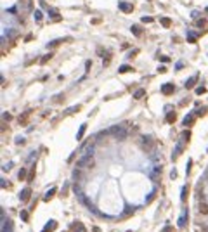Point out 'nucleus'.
Instances as JSON below:
<instances>
[{
    "mask_svg": "<svg viewBox=\"0 0 208 232\" xmlns=\"http://www.w3.org/2000/svg\"><path fill=\"white\" fill-rule=\"evenodd\" d=\"M193 123H194V116H185L184 118V125L185 126H191Z\"/></svg>",
    "mask_w": 208,
    "mask_h": 232,
    "instance_id": "dca6fc26",
    "label": "nucleus"
},
{
    "mask_svg": "<svg viewBox=\"0 0 208 232\" xmlns=\"http://www.w3.org/2000/svg\"><path fill=\"white\" fill-rule=\"evenodd\" d=\"M120 9L123 12H132L134 11V5L132 4H127V2H120Z\"/></svg>",
    "mask_w": 208,
    "mask_h": 232,
    "instance_id": "423d86ee",
    "label": "nucleus"
},
{
    "mask_svg": "<svg viewBox=\"0 0 208 232\" xmlns=\"http://www.w3.org/2000/svg\"><path fill=\"white\" fill-rule=\"evenodd\" d=\"M144 94H146V90H144V89H139V90H135L134 97H135V99H142V97H144Z\"/></svg>",
    "mask_w": 208,
    "mask_h": 232,
    "instance_id": "6ab92c4d",
    "label": "nucleus"
},
{
    "mask_svg": "<svg viewBox=\"0 0 208 232\" xmlns=\"http://www.w3.org/2000/svg\"><path fill=\"white\" fill-rule=\"evenodd\" d=\"M30 198H31V189H30V187L23 189V191H21V194H19V199L23 201V203H26V201H28Z\"/></svg>",
    "mask_w": 208,
    "mask_h": 232,
    "instance_id": "39448f33",
    "label": "nucleus"
},
{
    "mask_svg": "<svg viewBox=\"0 0 208 232\" xmlns=\"http://www.w3.org/2000/svg\"><path fill=\"white\" fill-rule=\"evenodd\" d=\"M203 114H206V108H201V109L198 111V116H203Z\"/></svg>",
    "mask_w": 208,
    "mask_h": 232,
    "instance_id": "72a5a7b5",
    "label": "nucleus"
},
{
    "mask_svg": "<svg viewBox=\"0 0 208 232\" xmlns=\"http://www.w3.org/2000/svg\"><path fill=\"white\" fill-rule=\"evenodd\" d=\"M160 23H161L165 28H170V26H172V19H170V17H161Z\"/></svg>",
    "mask_w": 208,
    "mask_h": 232,
    "instance_id": "9b49d317",
    "label": "nucleus"
},
{
    "mask_svg": "<svg viewBox=\"0 0 208 232\" xmlns=\"http://www.w3.org/2000/svg\"><path fill=\"white\" fill-rule=\"evenodd\" d=\"M73 229H75V232H85V230H83V225H81V223H75Z\"/></svg>",
    "mask_w": 208,
    "mask_h": 232,
    "instance_id": "5701e85b",
    "label": "nucleus"
},
{
    "mask_svg": "<svg viewBox=\"0 0 208 232\" xmlns=\"http://www.w3.org/2000/svg\"><path fill=\"white\" fill-rule=\"evenodd\" d=\"M205 92H206L205 87H198V89H196V94H198V95H201V94H205Z\"/></svg>",
    "mask_w": 208,
    "mask_h": 232,
    "instance_id": "bb28decb",
    "label": "nucleus"
},
{
    "mask_svg": "<svg viewBox=\"0 0 208 232\" xmlns=\"http://www.w3.org/2000/svg\"><path fill=\"white\" fill-rule=\"evenodd\" d=\"M73 177H75L76 180H78V178H81V168H78V166H76V170L73 172Z\"/></svg>",
    "mask_w": 208,
    "mask_h": 232,
    "instance_id": "412c9836",
    "label": "nucleus"
},
{
    "mask_svg": "<svg viewBox=\"0 0 208 232\" xmlns=\"http://www.w3.org/2000/svg\"><path fill=\"white\" fill-rule=\"evenodd\" d=\"M177 120V114L175 111H170V113H166V123H174Z\"/></svg>",
    "mask_w": 208,
    "mask_h": 232,
    "instance_id": "6e6552de",
    "label": "nucleus"
},
{
    "mask_svg": "<svg viewBox=\"0 0 208 232\" xmlns=\"http://www.w3.org/2000/svg\"><path fill=\"white\" fill-rule=\"evenodd\" d=\"M33 178H35V168H33V170L30 172V175H28V180H30V182H31Z\"/></svg>",
    "mask_w": 208,
    "mask_h": 232,
    "instance_id": "473e14b6",
    "label": "nucleus"
},
{
    "mask_svg": "<svg viewBox=\"0 0 208 232\" xmlns=\"http://www.w3.org/2000/svg\"><path fill=\"white\" fill-rule=\"evenodd\" d=\"M30 114H31V111H26L25 114H21V116H19V123H21V125H26V123H28V116H30Z\"/></svg>",
    "mask_w": 208,
    "mask_h": 232,
    "instance_id": "0eeeda50",
    "label": "nucleus"
},
{
    "mask_svg": "<svg viewBox=\"0 0 208 232\" xmlns=\"http://www.w3.org/2000/svg\"><path fill=\"white\" fill-rule=\"evenodd\" d=\"M76 166H78V168H85V166L92 168V166H94V156H92V154H85L83 158H80V159L76 161Z\"/></svg>",
    "mask_w": 208,
    "mask_h": 232,
    "instance_id": "7ed1b4c3",
    "label": "nucleus"
},
{
    "mask_svg": "<svg viewBox=\"0 0 208 232\" xmlns=\"http://www.w3.org/2000/svg\"><path fill=\"white\" fill-rule=\"evenodd\" d=\"M175 92V85L174 83H165V85L161 87V94H165V95H172Z\"/></svg>",
    "mask_w": 208,
    "mask_h": 232,
    "instance_id": "20e7f679",
    "label": "nucleus"
},
{
    "mask_svg": "<svg viewBox=\"0 0 208 232\" xmlns=\"http://www.w3.org/2000/svg\"><path fill=\"white\" fill-rule=\"evenodd\" d=\"M94 232H99V229H97V227H94Z\"/></svg>",
    "mask_w": 208,
    "mask_h": 232,
    "instance_id": "c9c22d12",
    "label": "nucleus"
},
{
    "mask_svg": "<svg viewBox=\"0 0 208 232\" xmlns=\"http://www.w3.org/2000/svg\"><path fill=\"white\" fill-rule=\"evenodd\" d=\"M205 24H206V21H205V19H199L198 23H196V26H198V28H203Z\"/></svg>",
    "mask_w": 208,
    "mask_h": 232,
    "instance_id": "c85d7f7f",
    "label": "nucleus"
},
{
    "mask_svg": "<svg viewBox=\"0 0 208 232\" xmlns=\"http://www.w3.org/2000/svg\"><path fill=\"white\" fill-rule=\"evenodd\" d=\"M56 227H57V222H56V220H52V222H49V223L45 225L44 232H52V229H56Z\"/></svg>",
    "mask_w": 208,
    "mask_h": 232,
    "instance_id": "1a4fd4ad",
    "label": "nucleus"
},
{
    "mask_svg": "<svg viewBox=\"0 0 208 232\" xmlns=\"http://www.w3.org/2000/svg\"><path fill=\"white\" fill-rule=\"evenodd\" d=\"M35 19H36V21H42V14H40V12H38V11H36V12H35Z\"/></svg>",
    "mask_w": 208,
    "mask_h": 232,
    "instance_id": "f704fd0d",
    "label": "nucleus"
},
{
    "mask_svg": "<svg viewBox=\"0 0 208 232\" xmlns=\"http://www.w3.org/2000/svg\"><path fill=\"white\" fill-rule=\"evenodd\" d=\"M185 217H187V212H185V213H184V215H182V218H180V220H179V225H180V227H182V225H184V223H185Z\"/></svg>",
    "mask_w": 208,
    "mask_h": 232,
    "instance_id": "cd10ccee",
    "label": "nucleus"
},
{
    "mask_svg": "<svg viewBox=\"0 0 208 232\" xmlns=\"http://www.w3.org/2000/svg\"><path fill=\"white\" fill-rule=\"evenodd\" d=\"M151 21H153V17H149V16H144L142 17V23H151Z\"/></svg>",
    "mask_w": 208,
    "mask_h": 232,
    "instance_id": "2f4dec72",
    "label": "nucleus"
},
{
    "mask_svg": "<svg viewBox=\"0 0 208 232\" xmlns=\"http://www.w3.org/2000/svg\"><path fill=\"white\" fill-rule=\"evenodd\" d=\"M199 213H201V215H208V204H206L205 201L199 203Z\"/></svg>",
    "mask_w": 208,
    "mask_h": 232,
    "instance_id": "9d476101",
    "label": "nucleus"
},
{
    "mask_svg": "<svg viewBox=\"0 0 208 232\" xmlns=\"http://www.w3.org/2000/svg\"><path fill=\"white\" fill-rule=\"evenodd\" d=\"M130 30H132V33H134L135 36H140V35H142V28H139V26H132Z\"/></svg>",
    "mask_w": 208,
    "mask_h": 232,
    "instance_id": "a211bd4d",
    "label": "nucleus"
},
{
    "mask_svg": "<svg viewBox=\"0 0 208 232\" xmlns=\"http://www.w3.org/2000/svg\"><path fill=\"white\" fill-rule=\"evenodd\" d=\"M17 178H19V180H28V177H26V170H25V168H21V170H19Z\"/></svg>",
    "mask_w": 208,
    "mask_h": 232,
    "instance_id": "4468645a",
    "label": "nucleus"
},
{
    "mask_svg": "<svg viewBox=\"0 0 208 232\" xmlns=\"http://www.w3.org/2000/svg\"><path fill=\"white\" fill-rule=\"evenodd\" d=\"M187 42H191V44H194V42H196V36H194V35H187Z\"/></svg>",
    "mask_w": 208,
    "mask_h": 232,
    "instance_id": "c756f323",
    "label": "nucleus"
},
{
    "mask_svg": "<svg viewBox=\"0 0 208 232\" xmlns=\"http://www.w3.org/2000/svg\"><path fill=\"white\" fill-rule=\"evenodd\" d=\"M64 40H68V38H59V40H56V42H52V44H49L47 47H49V49H54V47H57L59 44H62V42H64Z\"/></svg>",
    "mask_w": 208,
    "mask_h": 232,
    "instance_id": "2eb2a0df",
    "label": "nucleus"
},
{
    "mask_svg": "<svg viewBox=\"0 0 208 232\" xmlns=\"http://www.w3.org/2000/svg\"><path fill=\"white\" fill-rule=\"evenodd\" d=\"M194 85H196V76H194V78H191V80H187V81H185V89H193Z\"/></svg>",
    "mask_w": 208,
    "mask_h": 232,
    "instance_id": "f3484780",
    "label": "nucleus"
},
{
    "mask_svg": "<svg viewBox=\"0 0 208 232\" xmlns=\"http://www.w3.org/2000/svg\"><path fill=\"white\" fill-rule=\"evenodd\" d=\"M187 189H189L187 185H185V187L182 189V196H180V198H182V201H185V198H187Z\"/></svg>",
    "mask_w": 208,
    "mask_h": 232,
    "instance_id": "a878e982",
    "label": "nucleus"
},
{
    "mask_svg": "<svg viewBox=\"0 0 208 232\" xmlns=\"http://www.w3.org/2000/svg\"><path fill=\"white\" fill-rule=\"evenodd\" d=\"M85 130H87V125L83 123L81 126H80V130H78V134H76V139L80 140V139H83V134H85Z\"/></svg>",
    "mask_w": 208,
    "mask_h": 232,
    "instance_id": "f8f14e48",
    "label": "nucleus"
},
{
    "mask_svg": "<svg viewBox=\"0 0 208 232\" xmlns=\"http://www.w3.org/2000/svg\"><path fill=\"white\" fill-rule=\"evenodd\" d=\"M52 56H54V54H47L45 57H42V64H45L47 61H50V59H52Z\"/></svg>",
    "mask_w": 208,
    "mask_h": 232,
    "instance_id": "393cba45",
    "label": "nucleus"
},
{
    "mask_svg": "<svg viewBox=\"0 0 208 232\" xmlns=\"http://www.w3.org/2000/svg\"><path fill=\"white\" fill-rule=\"evenodd\" d=\"M140 147H142V151L144 153H151L153 149H154V140H153V137H142L140 139Z\"/></svg>",
    "mask_w": 208,
    "mask_h": 232,
    "instance_id": "f03ea898",
    "label": "nucleus"
},
{
    "mask_svg": "<svg viewBox=\"0 0 208 232\" xmlns=\"http://www.w3.org/2000/svg\"><path fill=\"white\" fill-rule=\"evenodd\" d=\"M191 139V132H182V142H187V140H189Z\"/></svg>",
    "mask_w": 208,
    "mask_h": 232,
    "instance_id": "aec40b11",
    "label": "nucleus"
},
{
    "mask_svg": "<svg viewBox=\"0 0 208 232\" xmlns=\"http://www.w3.org/2000/svg\"><path fill=\"white\" fill-rule=\"evenodd\" d=\"M2 118H4V121H11V120H12V116H11L9 113H4V116H2Z\"/></svg>",
    "mask_w": 208,
    "mask_h": 232,
    "instance_id": "7c9ffc66",
    "label": "nucleus"
},
{
    "mask_svg": "<svg viewBox=\"0 0 208 232\" xmlns=\"http://www.w3.org/2000/svg\"><path fill=\"white\" fill-rule=\"evenodd\" d=\"M54 196H56V189L52 187V189H50V191H49V192H47V194L44 196V201H50V199H52Z\"/></svg>",
    "mask_w": 208,
    "mask_h": 232,
    "instance_id": "ddd939ff",
    "label": "nucleus"
},
{
    "mask_svg": "<svg viewBox=\"0 0 208 232\" xmlns=\"http://www.w3.org/2000/svg\"><path fill=\"white\" fill-rule=\"evenodd\" d=\"M118 71H120V73H129V71H132V68H130L129 64H125V66H121Z\"/></svg>",
    "mask_w": 208,
    "mask_h": 232,
    "instance_id": "4be33fe9",
    "label": "nucleus"
},
{
    "mask_svg": "<svg viewBox=\"0 0 208 232\" xmlns=\"http://www.w3.org/2000/svg\"><path fill=\"white\" fill-rule=\"evenodd\" d=\"M108 132H109V135H115L118 140L127 139V135H129L127 128H125V125H115V126H111V128H109Z\"/></svg>",
    "mask_w": 208,
    "mask_h": 232,
    "instance_id": "f257e3e1",
    "label": "nucleus"
},
{
    "mask_svg": "<svg viewBox=\"0 0 208 232\" xmlns=\"http://www.w3.org/2000/svg\"><path fill=\"white\" fill-rule=\"evenodd\" d=\"M19 217L23 218V222H28V220H30V217H28V212H21V213H19Z\"/></svg>",
    "mask_w": 208,
    "mask_h": 232,
    "instance_id": "b1692460",
    "label": "nucleus"
}]
</instances>
